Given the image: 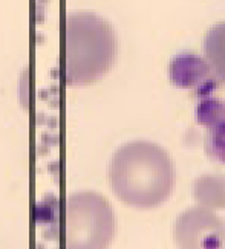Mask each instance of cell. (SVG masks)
<instances>
[{
    "mask_svg": "<svg viewBox=\"0 0 225 249\" xmlns=\"http://www.w3.org/2000/svg\"><path fill=\"white\" fill-rule=\"evenodd\" d=\"M216 86H218V81L214 80L213 77H208V78H206L202 83H199L198 84V90H196V93H198V96L199 98H208V96L216 90Z\"/></svg>",
    "mask_w": 225,
    "mask_h": 249,
    "instance_id": "11",
    "label": "cell"
},
{
    "mask_svg": "<svg viewBox=\"0 0 225 249\" xmlns=\"http://www.w3.org/2000/svg\"><path fill=\"white\" fill-rule=\"evenodd\" d=\"M107 178L118 200L132 208L150 210L166 203L173 194L176 168L166 148L136 139L115 151Z\"/></svg>",
    "mask_w": 225,
    "mask_h": 249,
    "instance_id": "1",
    "label": "cell"
},
{
    "mask_svg": "<svg viewBox=\"0 0 225 249\" xmlns=\"http://www.w3.org/2000/svg\"><path fill=\"white\" fill-rule=\"evenodd\" d=\"M191 196L198 207L211 211L225 210V176L201 175L193 182Z\"/></svg>",
    "mask_w": 225,
    "mask_h": 249,
    "instance_id": "6",
    "label": "cell"
},
{
    "mask_svg": "<svg viewBox=\"0 0 225 249\" xmlns=\"http://www.w3.org/2000/svg\"><path fill=\"white\" fill-rule=\"evenodd\" d=\"M115 235L116 215L103 194H69L64 210V249H109Z\"/></svg>",
    "mask_w": 225,
    "mask_h": 249,
    "instance_id": "3",
    "label": "cell"
},
{
    "mask_svg": "<svg viewBox=\"0 0 225 249\" xmlns=\"http://www.w3.org/2000/svg\"><path fill=\"white\" fill-rule=\"evenodd\" d=\"M54 202H56V197H51V200L49 199L43 200L37 207V217H38L40 222H49V220H52L51 219L52 214L54 215L57 214V203L54 205V207H51Z\"/></svg>",
    "mask_w": 225,
    "mask_h": 249,
    "instance_id": "10",
    "label": "cell"
},
{
    "mask_svg": "<svg viewBox=\"0 0 225 249\" xmlns=\"http://www.w3.org/2000/svg\"><path fill=\"white\" fill-rule=\"evenodd\" d=\"M170 81L178 88H195L210 77V68L206 61L195 53H179L169 66Z\"/></svg>",
    "mask_w": 225,
    "mask_h": 249,
    "instance_id": "5",
    "label": "cell"
},
{
    "mask_svg": "<svg viewBox=\"0 0 225 249\" xmlns=\"http://www.w3.org/2000/svg\"><path fill=\"white\" fill-rule=\"evenodd\" d=\"M204 55L210 68V75L225 84V21L214 25L204 40Z\"/></svg>",
    "mask_w": 225,
    "mask_h": 249,
    "instance_id": "7",
    "label": "cell"
},
{
    "mask_svg": "<svg viewBox=\"0 0 225 249\" xmlns=\"http://www.w3.org/2000/svg\"><path fill=\"white\" fill-rule=\"evenodd\" d=\"M225 116V104L216 98H202L196 107V120L201 125L213 128Z\"/></svg>",
    "mask_w": 225,
    "mask_h": 249,
    "instance_id": "8",
    "label": "cell"
},
{
    "mask_svg": "<svg viewBox=\"0 0 225 249\" xmlns=\"http://www.w3.org/2000/svg\"><path fill=\"white\" fill-rule=\"evenodd\" d=\"M224 222H225V220H224Z\"/></svg>",
    "mask_w": 225,
    "mask_h": 249,
    "instance_id": "12",
    "label": "cell"
},
{
    "mask_svg": "<svg viewBox=\"0 0 225 249\" xmlns=\"http://www.w3.org/2000/svg\"><path fill=\"white\" fill-rule=\"evenodd\" d=\"M118 38L112 25L91 11H74L64 20V73L69 86H89L112 69Z\"/></svg>",
    "mask_w": 225,
    "mask_h": 249,
    "instance_id": "2",
    "label": "cell"
},
{
    "mask_svg": "<svg viewBox=\"0 0 225 249\" xmlns=\"http://www.w3.org/2000/svg\"><path fill=\"white\" fill-rule=\"evenodd\" d=\"M173 240L178 249H225V222L216 211L195 205L176 217Z\"/></svg>",
    "mask_w": 225,
    "mask_h": 249,
    "instance_id": "4",
    "label": "cell"
},
{
    "mask_svg": "<svg viewBox=\"0 0 225 249\" xmlns=\"http://www.w3.org/2000/svg\"><path fill=\"white\" fill-rule=\"evenodd\" d=\"M207 147H208V153L225 165V135L211 133Z\"/></svg>",
    "mask_w": 225,
    "mask_h": 249,
    "instance_id": "9",
    "label": "cell"
}]
</instances>
